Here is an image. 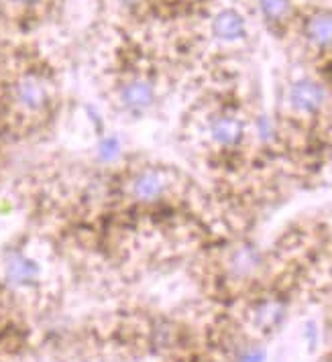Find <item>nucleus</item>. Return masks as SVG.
<instances>
[{
    "mask_svg": "<svg viewBox=\"0 0 332 362\" xmlns=\"http://www.w3.org/2000/svg\"><path fill=\"white\" fill-rule=\"evenodd\" d=\"M11 112L23 122H41L53 108V88L37 71H23L8 86Z\"/></svg>",
    "mask_w": 332,
    "mask_h": 362,
    "instance_id": "1",
    "label": "nucleus"
},
{
    "mask_svg": "<svg viewBox=\"0 0 332 362\" xmlns=\"http://www.w3.org/2000/svg\"><path fill=\"white\" fill-rule=\"evenodd\" d=\"M202 134L206 143L216 151H234L243 147L249 136V124L233 110H220L206 118Z\"/></svg>",
    "mask_w": 332,
    "mask_h": 362,
    "instance_id": "2",
    "label": "nucleus"
},
{
    "mask_svg": "<svg viewBox=\"0 0 332 362\" xmlns=\"http://www.w3.org/2000/svg\"><path fill=\"white\" fill-rule=\"evenodd\" d=\"M171 187H173L171 173L164 167H155V165L134 171L127 181L129 198L137 204H143V206L166 199L171 194Z\"/></svg>",
    "mask_w": 332,
    "mask_h": 362,
    "instance_id": "3",
    "label": "nucleus"
},
{
    "mask_svg": "<svg viewBox=\"0 0 332 362\" xmlns=\"http://www.w3.org/2000/svg\"><path fill=\"white\" fill-rule=\"evenodd\" d=\"M287 108L292 115L299 118H314L322 115L328 104V90L322 82H316L310 78H304L294 82L287 88Z\"/></svg>",
    "mask_w": 332,
    "mask_h": 362,
    "instance_id": "4",
    "label": "nucleus"
},
{
    "mask_svg": "<svg viewBox=\"0 0 332 362\" xmlns=\"http://www.w3.org/2000/svg\"><path fill=\"white\" fill-rule=\"evenodd\" d=\"M155 100H157L155 86L147 78L127 80L118 88V104H120V108L133 116L145 115L151 106L155 104Z\"/></svg>",
    "mask_w": 332,
    "mask_h": 362,
    "instance_id": "5",
    "label": "nucleus"
},
{
    "mask_svg": "<svg viewBox=\"0 0 332 362\" xmlns=\"http://www.w3.org/2000/svg\"><path fill=\"white\" fill-rule=\"evenodd\" d=\"M4 275L13 285L27 287V285L37 283L41 275V267L23 250H11L4 257Z\"/></svg>",
    "mask_w": 332,
    "mask_h": 362,
    "instance_id": "6",
    "label": "nucleus"
},
{
    "mask_svg": "<svg viewBox=\"0 0 332 362\" xmlns=\"http://www.w3.org/2000/svg\"><path fill=\"white\" fill-rule=\"evenodd\" d=\"M306 41L318 51L332 49V13L331 11H316L304 23Z\"/></svg>",
    "mask_w": 332,
    "mask_h": 362,
    "instance_id": "7",
    "label": "nucleus"
},
{
    "mask_svg": "<svg viewBox=\"0 0 332 362\" xmlns=\"http://www.w3.org/2000/svg\"><path fill=\"white\" fill-rule=\"evenodd\" d=\"M212 33L224 43H234L247 35V23L241 13H236L233 8H224L212 21Z\"/></svg>",
    "mask_w": 332,
    "mask_h": 362,
    "instance_id": "8",
    "label": "nucleus"
},
{
    "mask_svg": "<svg viewBox=\"0 0 332 362\" xmlns=\"http://www.w3.org/2000/svg\"><path fill=\"white\" fill-rule=\"evenodd\" d=\"M261 264V255L259 250L251 245L236 248L231 257V269L234 271V275L243 277V275H251L257 267Z\"/></svg>",
    "mask_w": 332,
    "mask_h": 362,
    "instance_id": "9",
    "label": "nucleus"
},
{
    "mask_svg": "<svg viewBox=\"0 0 332 362\" xmlns=\"http://www.w3.org/2000/svg\"><path fill=\"white\" fill-rule=\"evenodd\" d=\"M122 141L117 134H104L100 136L98 145H96V159L104 165H115L122 159Z\"/></svg>",
    "mask_w": 332,
    "mask_h": 362,
    "instance_id": "10",
    "label": "nucleus"
},
{
    "mask_svg": "<svg viewBox=\"0 0 332 362\" xmlns=\"http://www.w3.org/2000/svg\"><path fill=\"white\" fill-rule=\"evenodd\" d=\"M259 11L267 23L280 25L292 15V0H259Z\"/></svg>",
    "mask_w": 332,
    "mask_h": 362,
    "instance_id": "11",
    "label": "nucleus"
},
{
    "mask_svg": "<svg viewBox=\"0 0 332 362\" xmlns=\"http://www.w3.org/2000/svg\"><path fill=\"white\" fill-rule=\"evenodd\" d=\"M283 320V308L280 303H273V301H267L261 303L255 312V322L257 326H261L263 329L275 328L280 322Z\"/></svg>",
    "mask_w": 332,
    "mask_h": 362,
    "instance_id": "12",
    "label": "nucleus"
},
{
    "mask_svg": "<svg viewBox=\"0 0 332 362\" xmlns=\"http://www.w3.org/2000/svg\"><path fill=\"white\" fill-rule=\"evenodd\" d=\"M253 131H255L253 134H255V136L259 139V143H263V145H269V143H273V141L277 139V129H275V124H273L265 115L255 118Z\"/></svg>",
    "mask_w": 332,
    "mask_h": 362,
    "instance_id": "13",
    "label": "nucleus"
},
{
    "mask_svg": "<svg viewBox=\"0 0 332 362\" xmlns=\"http://www.w3.org/2000/svg\"><path fill=\"white\" fill-rule=\"evenodd\" d=\"M267 358V352L263 348H251L247 352H243L236 362H265Z\"/></svg>",
    "mask_w": 332,
    "mask_h": 362,
    "instance_id": "14",
    "label": "nucleus"
},
{
    "mask_svg": "<svg viewBox=\"0 0 332 362\" xmlns=\"http://www.w3.org/2000/svg\"><path fill=\"white\" fill-rule=\"evenodd\" d=\"M8 4H13V6H17V8H23V11H29V8H35V6H39L43 0H6Z\"/></svg>",
    "mask_w": 332,
    "mask_h": 362,
    "instance_id": "15",
    "label": "nucleus"
},
{
    "mask_svg": "<svg viewBox=\"0 0 332 362\" xmlns=\"http://www.w3.org/2000/svg\"><path fill=\"white\" fill-rule=\"evenodd\" d=\"M115 2H118V4H134L137 0H115Z\"/></svg>",
    "mask_w": 332,
    "mask_h": 362,
    "instance_id": "16",
    "label": "nucleus"
}]
</instances>
